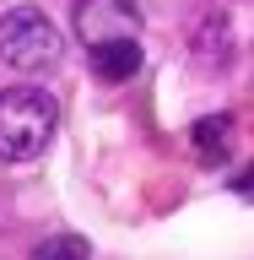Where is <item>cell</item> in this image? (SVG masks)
Returning a JSON list of instances; mask_svg holds the SVG:
<instances>
[{"mask_svg":"<svg viewBox=\"0 0 254 260\" xmlns=\"http://www.w3.org/2000/svg\"><path fill=\"white\" fill-rule=\"evenodd\" d=\"M60 125V103L44 87H6L0 92V157L32 162Z\"/></svg>","mask_w":254,"mask_h":260,"instance_id":"6da1fadb","label":"cell"},{"mask_svg":"<svg viewBox=\"0 0 254 260\" xmlns=\"http://www.w3.org/2000/svg\"><path fill=\"white\" fill-rule=\"evenodd\" d=\"M0 60L11 65V71H27V76L60 65V27L44 11H32V6L6 11L0 16Z\"/></svg>","mask_w":254,"mask_h":260,"instance_id":"7a4b0ae2","label":"cell"},{"mask_svg":"<svg viewBox=\"0 0 254 260\" xmlns=\"http://www.w3.org/2000/svg\"><path fill=\"white\" fill-rule=\"evenodd\" d=\"M76 38L87 49L108 38H141V6L135 0H76Z\"/></svg>","mask_w":254,"mask_h":260,"instance_id":"3957f363","label":"cell"},{"mask_svg":"<svg viewBox=\"0 0 254 260\" xmlns=\"http://www.w3.org/2000/svg\"><path fill=\"white\" fill-rule=\"evenodd\" d=\"M233 141H238V125H233V114H206V119H195L190 125V152L206 168L233 157Z\"/></svg>","mask_w":254,"mask_h":260,"instance_id":"277c9868","label":"cell"},{"mask_svg":"<svg viewBox=\"0 0 254 260\" xmlns=\"http://www.w3.org/2000/svg\"><path fill=\"white\" fill-rule=\"evenodd\" d=\"M87 65H92L97 81H130L141 71V38H108V44L87 49Z\"/></svg>","mask_w":254,"mask_h":260,"instance_id":"5b68a950","label":"cell"},{"mask_svg":"<svg viewBox=\"0 0 254 260\" xmlns=\"http://www.w3.org/2000/svg\"><path fill=\"white\" fill-rule=\"evenodd\" d=\"M32 260H92V249H87L81 233H54V239H44L32 249Z\"/></svg>","mask_w":254,"mask_h":260,"instance_id":"8992f818","label":"cell"},{"mask_svg":"<svg viewBox=\"0 0 254 260\" xmlns=\"http://www.w3.org/2000/svg\"><path fill=\"white\" fill-rule=\"evenodd\" d=\"M233 190H238V195H243V201H254V162H249V168H243V174H238V179H233Z\"/></svg>","mask_w":254,"mask_h":260,"instance_id":"52a82bcc","label":"cell"}]
</instances>
